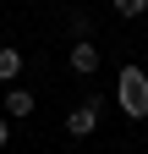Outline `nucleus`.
<instances>
[{"label": "nucleus", "mask_w": 148, "mask_h": 154, "mask_svg": "<svg viewBox=\"0 0 148 154\" xmlns=\"http://www.w3.org/2000/svg\"><path fill=\"white\" fill-rule=\"evenodd\" d=\"M6 143H11V121L0 116V149H6Z\"/></svg>", "instance_id": "7"}, {"label": "nucleus", "mask_w": 148, "mask_h": 154, "mask_svg": "<svg viewBox=\"0 0 148 154\" xmlns=\"http://www.w3.org/2000/svg\"><path fill=\"white\" fill-rule=\"evenodd\" d=\"M110 6H115L126 22H132V17H143V11H148V0H110Z\"/></svg>", "instance_id": "6"}, {"label": "nucleus", "mask_w": 148, "mask_h": 154, "mask_svg": "<svg viewBox=\"0 0 148 154\" xmlns=\"http://www.w3.org/2000/svg\"><path fill=\"white\" fill-rule=\"evenodd\" d=\"M66 61H71V72H77V77H93V72H99V44L82 33L77 44H71V55H66Z\"/></svg>", "instance_id": "2"}, {"label": "nucleus", "mask_w": 148, "mask_h": 154, "mask_svg": "<svg viewBox=\"0 0 148 154\" xmlns=\"http://www.w3.org/2000/svg\"><path fill=\"white\" fill-rule=\"evenodd\" d=\"M93 127H99V99H88V105H77V110L66 116V132H71V138H88Z\"/></svg>", "instance_id": "3"}, {"label": "nucleus", "mask_w": 148, "mask_h": 154, "mask_svg": "<svg viewBox=\"0 0 148 154\" xmlns=\"http://www.w3.org/2000/svg\"><path fill=\"white\" fill-rule=\"evenodd\" d=\"M115 105L126 110V121H148V72L126 61L115 77Z\"/></svg>", "instance_id": "1"}, {"label": "nucleus", "mask_w": 148, "mask_h": 154, "mask_svg": "<svg viewBox=\"0 0 148 154\" xmlns=\"http://www.w3.org/2000/svg\"><path fill=\"white\" fill-rule=\"evenodd\" d=\"M33 105H39V99H33L28 88H11V94H6V116H28Z\"/></svg>", "instance_id": "5"}, {"label": "nucleus", "mask_w": 148, "mask_h": 154, "mask_svg": "<svg viewBox=\"0 0 148 154\" xmlns=\"http://www.w3.org/2000/svg\"><path fill=\"white\" fill-rule=\"evenodd\" d=\"M16 72H22V50L0 44V83H16Z\"/></svg>", "instance_id": "4"}]
</instances>
